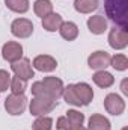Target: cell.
Wrapping results in <instances>:
<instances>
[{
  "mask_svg": "<svg viewBox=\"0 0 128 130\" xmlns=\"http://www.w3.org/2000/svg\"><path fill=\"white\" fill-rule=\"evenodd\" d=\"M104 11L115 27L128 29V0H104Z\"/></svg>",
  "mask_w": 128,
  "mask_h": 130,
  "instance_id": "cell-1",
  "label": "cell"
},
{
  "mask_svg": "<svg viewBox=\"0 0 128 130\" xmlns=\"http://www.w3.org/2000/svg\"><path fill=\"white\" fill-rule=\"evenodd\" d=\"M27 107V97L24 94H9L5 100V109L9 115L18 117Z\"/></svg>",
  "mask_w": 128,
  "mask_h": 130,
  "instance_id": "cell-2",
  "label": "cell"
},
{
  "mask_svg": "<svg viewBox=\"0 0 128 130\" xmlns=\"http://www.w3.org/2000/svg\"><path fill=\"white\" fill-rule=\"evenodd\" d=\"M56 106H57V101L48 97H33L29 104V110L33 117H42L50 113Z\"/></svg>",
  "mask_w": 128,
  "mask_h": 130,
  "instance_id": "cell-3",
  "label": "cell"
},
{
  "mask_svg": "<svg viewBox=\"0 0 128 130\" xmlns=\"http://www.w3.org/2000/svg\"><path fill=\"white\" fill-rule=\"evenodd\" d=\"M44 88H45V92H47V97L57 101L59 98L62 97L63 94V82L59 79V77H54V76H48V77H44V80H41Z\"/></svg>",
  "mask_w": 128,
  "mask_h": 130,
  "instance_id": "cell-4",
  "label": "cell"
},
{
  "mask_svg": "<svg viewBox=\"0 0 128 130\" xmlns=\"http://www.w3.org/2000/svg\"><path fill=\"white\" fill-rule=\"evenodd\" d=\"M11 70L14 71V76L20 77V79H23L26 82L30 80L32 77H35V70L32 67L30 59H27V58H21V59L12 62L11 64Z\"/></svg>",
  "mask_w": 128,
  "mask_h": 130,
  "instance_id": "cell-5",
  "label": "cell"
},
{
  "mask_svg": "<svg viewBox=\"0 0 128 130\" xmlns=\"http://www.w3.org/2000/svg\"><path fill=\"white\" fill-rule=\"evenodd\" d=\"M11 33L20 39H26L33 33V23L29 18H15L11 24Z\"/></svg>",
  "mask_w": 128,
  "mask_h": 130,
  "instance_id": "cell-6",
  "label": "cell"
},
{
  "mask_svg": "<svg viewBox=\"0 0 128 130\" xmlns=\"http://www.w3.org/2000/svg\"><path fill=\"white\" fill-rule=\"evenodd\" d=\"M104 107L110 115L118 117V115L124 113V110H125V100L115 92L107 94L104 98Z\"/></svg>",
  "mask_w": 128,
  "mask_h": 130,
  "instance_id": "cell-7",
  "label": "cell"
},
{
  "mask_svg": "<svg viewBox=\"0 0 128 130\" xmlns=\"http://www.w3.org/2000/svg\"><path fill=\"white\" fill-rule=\"evenodd\" d=\"M109 45L113 50H124L128 45V32L127 29H121V27H115L109 33Z\"/></svg>",
  "mask_w": 128,
  "mask_h": 130,
  "instance_id": "cell-8",
  "label": "cell"
},
{
  "mask_svg": "<svg viewBox=\"0 0 128 130\" xmlns=\"http://www.w3.org/2000/svg\"><path fill=\"white\" fill-rule=\"evenodd\" d=\"M2 56L8 62H15L23 58V45L17 41H8L2 47Z\"/></svg>",
  "mask_w": 128,
  "mask_h": 130,
  "instance_id": "cell-9",
  "label": "cell"
},
{
  "mask_svg": "<svg viewBox=\"0 0 128 130\" xmlns=\"http://www.w3.org/2000/svg\"><path fill=\"white\" fill-rule=\"evenodd\" d=\"M110 55L104 50H96L94 52L89 58H88V65L91 70H95V71H101V70H105L107 67H110Z\"/></svg>",
  "mask_w": 128,
  "mask_h": 130,
  "instance_id": "cell-10",
  "label": "cell"
},
{
  "mask_svg": "<svg viewBox=\"0 0 128 130\" xmlns=\"http://www.w3.org/2000/svg\"><path fill=\"white\" fill-rule=\"evenodd\" d=\"M32 67L41 73H51L57 68V61L50 55H38L32 61Z\"/></svg>",
  "mask_w": 128,
  "mask_h": 130,
  "instance_id": "cell-11",
  "label": "cell"
},
{
  "mask_svg": "<svg viewBox=\"0 0 128 130\" xmlns=\"http://www.w3.org/2000/svg\"><path fill=\"white\" fill-rule=\"evenodd\" d=\"M74 91L77 94V97L80 100L81 106H88L92 100H94V89L89 83L86 82H80V83H74Z\"/></svg>",
  "mask_w": 128,
  "mask_h": 130,
  "instance_id": "cell-12",
  "label": "cell"
},
{
  "mask_svg": "<svg viewBox=\"0 0 128 130\" xmlns=\"http://www.w3.org/2000/svg\"><path fill=\"white\" fill-rule=\"evenodd\" d=\"M88 29L94 35H101L109 29V23L104 15H92L88 18Z\"/></svg>",
  "mask_w": 128,
  "mask_h": 130,
  "instance_id": "cell-13",
  "label": "cell"
},
{
  "mask_svg": "<svg viewBox=\"0 0 128 130\" xmlns=\"http://www.w3.org/2000/svg\"><path fill=\"white\" fill-rule=\"evenodd\" d=\"M92 80L98 88H102V89H107L110 86H113L115 83V77L112 73L105 71V70H101V71H96L95 74L92 76Z\"/></svg>",
  "mask_w": 128,
  "mask_h": 130,
  "instance_id": "cell-14",
  "label": "cell"
},
{
  "mask_svg": "<svg viewBox=\"0 0 128 130\" xmlns=\"http://www.w3.org/2000/svg\"><path fill=\"white\" fill-rule=\"evenodd\" d=\"M88 130H112V124L104 115L94 113L88 121Z\"/></svg>",
  "mask_w": 128,
  "mask_h": 130,
  "instance_id": "cell-15",
  "label": "cell"
},
{
  "mask_svg": "<svg viewBox=\"0 0 128 130\" xmlns=\"http://www.w3.org/2000/svg\"><path fill=\"white\" fill-rule=\"evenodd\" d=\"M62 23H63V18L57 12H51L50 15H47V17L42 18V27L47 32H56V30H59V27H60Z\"/></svg>",
  "mask_w": 128,
  "mask_h": 130,
  "instance_id": "cell-16",
  "label": "cell"
},
{
  "mask_svg": "<svg viewBox=\"0 0 128 130\" xmlns=\"http://www.w3.org/2000/svg\"><path fill=\"white\" fill-rule=\"evenodd\" d=\"M59 33L65 41H74L78 36V26L74 21H63L59 27Z\"/></svg>",
  "mask_w": 128,
  "mask_h": 130,
  "instance_id": "cell-17",
  "label": "cell"
},
{
  "mask_svg": "<svg viewBox=\"0 0 128 130\" xmlns=\"http://www.w3.org/2000/svg\"><path fill=\"white\" fill-rule=\"evenodd\" d=\"M33 12L39 18H44V17L50 15L53 12V3H51V0H35V3H33Z\"/></svg>",
  "mask_w": 128,
  "mask_h": 130,
  "instance_id": "cell-18",
  "label": "cell"
},
{
  "mask_svg": "<svg viewBox=\"0 0 128 130\" xmlns=\"http://www.w3.org/2000/svg\"><path fill=\"white\" fill-rule=\"evenodd\" d=\"M98 8V0H75L74 9L78 14H91Z\"/></svg>",
  "mask_w": 128,
  "mask_h": 130,
  "instance_id": "cell-19",
  "label": "cell"
},
{
  "mask_svg": "<svg viewBox=\"0 0 128 130\" xmlns=\"http://www.w3.org/2000/svg\"><path fill=\"white\" fill-rule=\"evenodd\" d=\"M5 5L9 11L17 14H26L30 8L29 0H5Z\"/></svg>",
  "mask_w": 128,
  "mask_h": 130,
  "instance_id": "cell-20",
  "label": "cell"
},
{
  "mask_svg": "<svg viewBox=\"0 0 128 130\" xmlns=\"http://www.w3.org/2000/svg\"><path fill=\"white\" fill-rule=\"evenodd\" d=\"M62 97H63V100L68 103V104H72V106H75V107H80V106H81L80 100H78L77 94H75V91H74V83H71V85L65 86Z\"/></svg>",
  "mask_w": 128,
  "mask_h": 130,
  "instance_id": "cell-21",
  "label": "cell"
},
{
  "mask_svg": "<svg viewBox=\"0 0 128 130\" xmlns=\"http://www.w3.org/2000/svg\"><path fill=\"white\" fill-rule=\"evenodd\" d=\"M53 129V118L42 115V117H36V120L32 124V130H51Z\"/></svg>",
  "mask_w": 128,
  "mask_h": 130,
  "instance_id": "cell-22",
  "label": "cell"
},
{
  "mask_svg": "<svg viewBox=\"0 0 128 130\" xmlns=\"http://www.w3.org/2000/svg\"><path fill=\"white\" fill-rule=\"evenodd\" d=\"M9 89L12 91V94H24L26 89H27V82L20 79V77H17V76H12Z\"/></svg>",
  "mask_w": 128,
  "mask_h": 130,
  "instance_id": "cell-23",
  "label": "cell"
},
{
  "mask_svg": "<svg viewBox=\"0 0 128 130\" xmlns=\"http://www.w3.org/2000/svg\"><path fill=\"white\" fill-rule=\"evenodd\" d=\"M65 117L69 121L71 127H78V126H83V123H84V115L81 112L75 110V109H69Z\"/></svg>",
  "mask_w": 128,
  "mask_h": 130,
  "instance_id": "cell-24",
  "label": "cell"
},
{
  "mask_svg": "<svg viewBox=\"0 0 128 130\" xmlns=\"http://www.w3.org/2000/svg\"><path fill=\"white\" fill-rule=\"evenodd\" d=\"M110 67H113L116 71H125L128 68V58L125 55H115L110 58Z\"/></svg>",
  "mask_w": 128,
  "mask_h": 130,
  "instance_id": "cell-25",
  "label": "cell"
},
{
  "mask_svg": "<svg viewBox=\"0 0 128 130\" xmlns=\"http://www.w3.org/2000/svg\"><path fill=\"white\" fill-rule=\"evenodd\" d=\"M11 74L6 71V70H0V92H5L9 89V85H11Z\"/></svg>",
  "mask_w": 128,
  "mask_h": 130,
  "instance_id": "cell-26",
  "label": "cell"
},
{
  "mask_svg": "<svg viewBox=\"0 0 128 130\" xmlns=\"http://www.w3.org/2000/svg\"><path fill=\"white\" fill-rule=\"evenodd\" d=\"M30 91H32L33 97H47V92H45V88H44V85H42V82L39 80V82H35L32 85V88H30Z\"/></svg>",
  "mask_w": 128,
  "mask_h": 130,
  "instance_id": "cell-27",
  "label": "cell"
},
{
  "mask_svg": "<svg viewBox=\"0 0 128 130\" xmlns=\"http://www.w3.org/2000/svg\"><path fill=\"white\" fill-rule=\"evenodd\" d=\"M56 129L57 130H69L71 129V124L69 121L66 120V117H59L57 121H56Z\"/></svg>",
  "mask_w": 128,
  "mask_h": 130,
  "instance_id": "cell-28",
  "label": "cell"
},
{
  "mask_svg": "<svg viewBox=\"0 0 128 130\" xmlns=\"http://www.w3.org/2000/svg\"><path fill=\"white\" fill-rule=\"evenodd\" d=\"M121 91L124 95H128V79H124L121 82Z\"/></svg>",
  "mask_w": 128,
  "mask_h": 130,
  "instance_id": "cell-29",
  "label": "cell"
},
{
  "mask_svg": "<svg viewBox=\"0 0 128 130\" xmlns=\"http://www.w3.org/2000/svg\"><path fill=\"white\" fill-rule=\"evenodd\" d=\"M69 130H88L86 127H83V126H78V127H71Z\"/></svg>",
  "mask_w": 128,
  "mask_h": 130,
  "instance_id": "cell-30",
  "label": "cell"
},
{
  "mask_svg": "<svg viewBox=\"0 0 128 130\" xmlns=\"http://www.w3.org/2000/svg\"><path fill=\"white\" fill-rule=\"evenodd\" d=\"M122 130H128V127H122Z\"/></svg>",
  "mask_w": 128,
  "mask_h": 130,
  "instance_id": "cell-31",
  "label": "cell"
}]
</instances>
